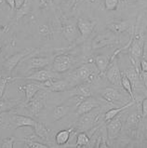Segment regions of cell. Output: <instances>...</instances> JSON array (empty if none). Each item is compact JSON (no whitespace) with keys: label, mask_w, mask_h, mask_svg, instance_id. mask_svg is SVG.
I'll return each mask as SVG.
<instances>
[{"label":"cell","mask_w":147,"mask_h":148,"mask_svg":"<svg viewBox=\"0 0 147 148\" xmlns=\"http://www.w3.org/2000/svg\"><path fill=\"white\" fill-rule=\"evenodd\" d=\"M96 71H98L97 67L91 63L84 64L75 70L71 75L74 82H87L90 83L96 77Z\"/></svg>","instance_id":"cell-1"},{"label":"cell","mask_w":147,"mask_h":148,"mask_svg":"<svg viewBox=\"0 0 147 148\" xmlns=\"http://www.w3.org/2000/svg\"><path fill=\"white\" fill-rule=\"evenodd\" d=\"M74 64V57L70 54H59L52 61V71L62 74L68 71Z\"/></svg>","instance_id":"cell-2"},{"label":"cell","mask_w":147,"mask_h":148,"mask_svg":"<svg viewBox=\"0 0 147 148\" xmlns=\"http://www.w3.org/2000/svg\"><path fill=\"white\" fill-rule=\"evenodd\" d=\"M35 51V49H25L23 51H21L18 53H15L13 55H11L10 57H8L7 60L4 62L3 63V67L8 74H11V72L15 69V67L23 62V60L25 58L29 56L31 53H33Z\"/></svg>","instance_id":"cell-3"},{"label":"cell","mask_w":147,"mask_h":148,"mask_svg":"<svg viewBox=\"0 0 147 148\" xmlns=\"http://www.w3.org/2000/svg\"><path fill=\"white\" fill-rule=\"evenodd\" d=\"M98 112H94L93 110L89 113L83 114L80 116L77 122V130L80 132H88L97 122L98 118Z\"/></svg>","instance_id":"cell-4"},{"label":"cell","mask_w":147,"mask_h":148,"mask_svg":"<svg viewBox=\"0 0 147 148\" xmlns=\"http://www.w3.org/2000/svg\"><path fill=\"white\" fill-rule=\"evenodd\" d=\"M105 77L108 81L114 86L119 87L121 86V77H122V73L120 72L119 66L117 64L116 60H113L110 64H109L107 70L105 71Z\"/></svg>","instance_id":"cell-5"},{"label":"cell","mask_w":147,"mask_h":148,"mask_svg":"<svg viewBox=\"0 0 147 148\" xmlns=\"http://www.w3.org/2000/svg\"><path fill=\"white\" fill-rule=\"evenodd\" d=\"M45 100H46V93L40 92V90L33 97L26 103L27 108L33 116H37L41 112V110L45 106Z\"/></svg>","instance_id":"cell-6"},{"label":"cell","mask_w":147,"mask_h":148,"mask_svg":"<svg viewBox=\"0 0 147 148\" xmlns=\"http://www.w3.org/2000/svg\"><path fill=\"white\" fill-rule=\"evenodd\" d=\"M51 78H55V73H53L52 71H49L47 69H38L35 73L31 74L30 75H27V77H15L14 79H26V80H34V81H37V82H45L49 79Z\"/></svg>","instance_id":"cell-7"},{"label":"cell","mask_w":147,"mask_h":148,"mask_svg":"<svg viewBox=\"0 0 147 148\" xmlns=\"http://www.w3.org/2000/svg\"><path fill=\"white\" fill-rule=\"evenodd\" d=\"M116 42V36L114 33H105L98 35L92 41V49H99L109 45L114 44Z\"/></svg>","instance_id":"cell-8"},{"label":"cell","mask_w":147,"mask_h":148,"mask_svg":"<svg viewBox=\"0 0 147 148\" xmlns=\"http://www.w3.org/2000/svg\"><path fill=\"white\" fill-rule=\"evenodd\" d=\"M101 96L109 103H123L126 97L121 92L114 88H106L101 91Z\"/></svg>","instance_id":"cell-9"},{"label":"cell","mask_w":147,"mask_h":148,"mask_svg":"<svg viewBox=\"0 0 147 148\" xmlns=\"http://www.w3.org/2000/svg\"><path fill=\"white\" fill-rule=\"evenodd\" d=\"M122 129V118L118 115L110 120L107 124V135L110 140L116 139Z\"/></svg>","instance_id":"cell-10"},{"label":"cell","mask_w":147,"mask_h":148,"mask_svg":"<svg viewBox=\"0 0 147 148\" xmlns=\"http://www.w3.org/2000/svg\"><path fill=\"white\" fill-rule=\"evenodd\" d=\"M96 23L94 22L87 19L78 18L77 22V27L78 32L80 33L83 38H87L90 34L93 32Z\"/></svg>","instance_id":"cell-11"},{"label":"cell","mask_w":147,"mask_h":148,"mask_svg":"<svg viewBox=\"0 0 147 148\" xmlns=\"http://www.w3.org/2000/svg\"><path fill=\"white\" fill-rule=\"evenodd\" d=\"M97 107H99V101L90 96L88 97V98H84V100L78 104L77 113L78 116H81L83 114L92 111V110L96 109Z\"/></svg>","instance_id":"cell-12"},{"label":"cell","mask_w":147,"mask_h":148,"mask_svg":"<svg viewBox=\"0 0 147 148\" xmlns=\"http://www.w3.org/2000/svg\"><path fill=\"white\" fill-rule=\"evenodd\" d=\"M62 34H64V37L67 41L69 42H74L78 36V30L77 25L74 24L71 22H66L62 23Z\"/></svg>","instance_id":"cell-13"},{"label":"cell","mask_w":147,"mask_h":148,"mask_svg":"<svg viewBox=\"0 0 147 148\" xmlns=\"http://www.w3.org/2000/svg\"><path fill=\"white\" fill-rule=\"evenodd\" d=\"M26 72L34 69H42L47 67L50 63V59L46 57H32L27 60Z\"/></svg>","instance_id":"cell-14"},{"label":"cell","mask_w":147,"mask_h":148,"mask_svg":"<svg viewBox=\"0 0 147 148\" xmlns=\"http://www.w3.org/2000/svg\"><path fill=\"white\" fill-rule=\"evenodd\" d=\"M21 90H23L25 93V103H27L29 101L33 99V97L35 96L37 92L42 90V87L39 84H35V83H28L25 85L20 87Z\"/></svg>","instance_id":"cell-15"},{"label":"cell","mask_w":147,"mask_h":148,"mask_svg":"<svg viewBox=\"0 0 147 148\" xmlns=\"http://www.w3.org/2000/svg\"><path fill=\"white\" fill-rule=\"evenodd\" d=\"M12 123L14 124L15 128H17V129L23 128V127H30V128H34V126L36 124V121L29 116L16 115L12 117Z\"/></svg>","instance_id":"cell-16"},{"label":"cell","mask_w":147,"mask_h":148,"mask_svg":"<svg viewBox=\"0 0 147 148\" xmlns=\"http://www.w3.org/2000/svg\"><path fill=\"white\" fill-rule=\"evenodd\" d=\"M134 103H135V101L131 100V101H129V103H127L126 104H124L123 106H121L119 108H113V109H110L109 111H107L105 113V116H104V121H105L106 123H108V122L110 121V120H112L114 117H116V116H118L122 112H124L125 110H127L129 107H131Z\"/></svg>","instance_id":"cell-17"},{"label":"cell","mask_w":147,"mask_h":148,"mask_svg":"<svg viewBox=\"0 0 147 148\" xmlns=\"http://www.w3.org/2000/svg\"><path fill=\"white\" fill-rule=\"evenodd\" d=\"M110 62H111V57L107 56V55H98L94 59L95 66L97 67L100 74L105 73Z\"/></svg>","instance_id":"cell-18"},{"label":"cell","mask_w":147,"mask_h":148,"mask_svg":"<svg viewBox=\"0 0 147 148\" xmlns=\"http://www.w3.org/2000/svg\"><path fill=\"white\" fill-rule=\"evenodd\" d=\"M72 92L75 96H79L82 97V98H88V97H90L92 95L91 88L87 82L79 84L78 86L74 88Z\"/></svg>","instance_id":"cell-19"},{"label":"cell","mask_w":147,"mask_h":148,"mask_svg":"<svg viewBox=\"0 0 147 148\" xmlns=\"http://www.w3.org/2000/svg\"><path fill=\"white\" fill-rule=\"evenodd\" d=\"M73 130L74 129H70V130H64L59 132L55 136V143L59 146H62L66 145L70 140V137L72 135Z\"/></svg>","instance_id":"cell-20"},{"label":"cell","mask_w":147,"mask_h":148,"mask_svg":"<svg viewBox=\"0 0 147 148\" xmlns=\"http://www.w3.org/2000/svg\"><path fill=\"white\" fill-rule=\"evenodd\" d=\"M124 74L126 75V77L129 79V81H131L132 88H133V91H134V90H135L136 88H138L139 83L141 82L139 73H138L137 70L132 66V67H131V68L126 70Z\"/></svg>","instance_id":"cell-21"},{"label":"cell","mask_w":147,"mask_h":148,"mask_svg":"<svg viewBox=\"0 0 147 148\" xmlns=\"http://www.w3.org/2000/svg\"><path fill=\"white\" fill-rule=\"evenodd\" d=\"M108 29L114 34H120L129 30V22H115L107 25Z\"/></svg>","instance_id":"cell-22"},{"label":"cell","mask_w":147,"mask_h":148,"mask_svg":"<svg viewBox=\"0 0 147 148\" xmlns=\"http://www.w3.org/2000/svg\"><path fill=\"white\" fill-rule=\"evenodd\" d=\"M34 130H35L36 134L39 138L43 139V140H48L49 139V135H50V130L43 123L36 121V124L34 126Z\"/></svg>","instance_id":"cell-23"},{"label":"cell","mask_w":147,"mask_h":148,"mask_svg":"<svg viewBox=\"0 0 147 148\" xmlns=\"http://www.w3.org/2000/svg\"><path fill=\"white\" fill-rule=\"evenodd\" d=\"M69 111H70V107L67 106V105L64 104L57 105L53 110V116H52L53 121H58L62 119V118H64L69 113Z\"/></svg>","instance_id":"cell-24"},{"label":"cell","mask_w":147,"mask_h":148,"mask_svg":"<svg viewBox=\"0 0 147 148\" xmlns=\"http://www.w3.org/2000/svg\"><path fill=\"white\" fill-rule=\"evenodd\" d=\"M32 8V0H24V2L18 10H16V19L19 20L28 14Z\"/></svg>","instance_id":"cell-25"},{"label":"cell","mask_w":147,"mask_h":148,"mask_svg":"<svg viewBox=\"0 0 147 148\" xmlns=\"http://www.w3.org/2000/svg\"><path fill=\"white\" fill-rule=\"evenodd\" d=\"M121 86L123 87V88L126 90V92H128V94L131 97V99L135 101V97H134V92H133V88L129 79L126 77L125 74H122V77H121Z\"/></svg>","instance_id":"cell-26"},{"label":"cell","mask_w":147,"mask_h":148,"mask_svg":"<svg viewBox=\"0 0 147 148\" xmlns=\"http://www.w3.org/2000/svg\"><path fill=\"white\" fill-rule=\"evenodd\" d=\"M90 143V139L88 136L85 132H80L77 134V143H75V146L77 147H83L89 145Z\"/></svg>","instance_id":"cell-27"},{"label":"cell","mask_w":147,"mask_h":148,"mask_svg":"<svg viewBox=\"0 0 147 148\" xmlns=\"http://www.w3.org/2000/svg\"><path fill=\"white\" fill-rule=\"evenodd\" d=\"M16 103H18V101H14V100H10V101H0V113L7 111V110L12 108L13 106H15Z\"/></svg>","instance_id":"cell-28"},{"label":"cell","mask_w":147,"mask_h":148,"mask_svg":"<svg viewBox=\"0 0 147 148\" xmlns=\"http://www.w3.org/2000/svg\"><path fill=\"white\" fill-rule=\"evenodd\" d=\"M104 6L107 10H116L118 6V0H104Z\"/></svg>","instance_id":"cell-29"},{"label":"cell","mask_w":147,"mask_h":148,"mask_svg":"<svg viewBox=\"0 0 147 148\" xmlns=\"http://www.w3.org/2000/svg\"><path fill=\"white\" fill-rule=\"evenodd\" d=\"M14 142H15V138L14 137H8V138H5L2 141L1 147L2 148H13V146H14Z\"/></svg>","instance_id":"cell-30"},{"label":"cell","mask_w":147,"mask_h":148,"mask_svg":"<svg viewBox=\"0 0 147 148\" xmlns=\"http://www.w3.org/2000/svg\"><path fill=\"white\" fill-rule=\"evenodd\" d=\"M24 142L26 143L27 146L30 148H47L48 147L47 145H44V143H41L38 142H35L31 140H25Z\"/></svg>","instance_id":"cell-31"},{"label":"cell","mask_w":147,"mask_h":148,"mask_svg":"<svg viewBox=\"0 0 147 148\" xmlns=\"http://www.w3.org/2000/svg\"><path fill=\"white\" fill-rule=\"evenodd\" d=\"M10 78L8 77H0V99L2 98L3 95H4V92H5L6 90V87H7V84Z\"/></svg>","instance_id":"cell-32"},{"label":"cell","mask_w":147,"mask_h":148,"mask_svg":"<svg viewBox=\"0 0 147 148\" xmlns=\"http://www.w3.org/2000/svg\"><path fill=\"white\" fill-rule=\"evenodd\" d=\"M147 117V98H145L142 103V119Z\"/></svg>","instance_id":"cell-33"},{"label":"cell","mask_w":147,"mask_h":148,"mask_svg":"<svg viewBox=\"0 0 147 148\" xmlns=\"http://www.w3.org/2000/svg\"><path fill=\"white\" fill-rule=\"evenodd\" d=\"M138 121H139V118L137 117V115H132L128 118L127 123L129 126H135L138 123Z\"/></svg>","instance_id":"cell-34"},{"label":"cell","mask_w":147,"mask_h":148,"mask_svg":"<svg viewBox=\"0 0 147 148\" xmlns=\"http://www.w3.org/2000/svg\"><path fill=\"white\" fill-rule=\"evenodd\" d=\"M140 70L147 73V61L144 59H142L140 62Z\"/></svg>","instance_id":"cell-35"},{"label":"cell","mask_w":147,"mask_h":148,"mask_svg":"<svg viewBox=\"0 0 147 148\" xmlns=\"http://www.w3.org/2000/svg\"><path fill=\"white\" fill-rule=\"evenodd\" d=\"M142 59L147 61V41H145L144 43V48H142Z\"/></svg>","instance_id":"cell-36"},{"label":"cell","mask_w":147,"mask_h":148,"mask_svg":"<svg viewBox=\"0 0 147 148\" xmlns=\"http://www.w3.org/2000/svg\"><path fill=\"white\" fill-rule=\"evenodd\" d=\"M6 3L8 4V6H10V8H11L12 10H16V8H15V0H6Z\"/></svg>","instance_id":"cell-37"},{"label":"cell","mask_w":147,"mask_h":148,"mask_svg":"<svg viewBox=\"0 0 147 148\" xmlns=\"http://www.w3.org/2000/svg\"><path fill=\"white\" fill-rule=\"evenodd\" d=\"M68 1V7L69 8H74L75 6V4H77L79 0H67Z\"/></svg>","instance_id":"cell-38"},{"label":"cell","mask_w":147,"mask_h":148,"mask_svg":"<svg viewBox=\"0 0 147 148\" xmlns=\"http://www.w3.org/2000/svg\"><path fill=\"white\" fill-rule=\"evenodd\" d=\"M46 3L49 4V5H52L53 4V0H45Z\"/></svg>","instance_id":"cell-39"},{"label":"cell","mask_w":147,"mask_h":148,"mask_svg":"<svg viewBox=\"0 0 147 148\" xmlns=\"http://www.w3.org/2000/svg\"><path fill=\"white\" fill-rule=\"evenodd\" d=\"M1 48H2V43H1V41H0V49H1Z\"/></svg>","instance_id":"cell-40"},{"label":"cell","mask_w":147,"mask_h":148,"mask_svg":"<svg viewBox=\"0 0 147 148\" xmlns=\"http://www.w3.org/2000/svg\"><path fill=\"white\" fill-rule=\"evenodd\" d=\"M94 1H96V2H100L101 0H94Z\"/></svg>","instance_id":"cell-41"},{"label":"cell","mask_w":147,"mask_h":148,"mask_svg":"<svg viewBox=\"0 0 147 148\" xmlns=\"http://www.w3.org/2000/svg\"><path fill=\"white\" fill-rule=\"evenodd\" d=\"M145 139L147 140V132H146V134H145Z\"/></svg>","instance_id":"cell-42"}]
</instances>
